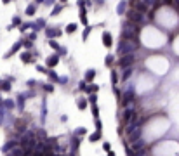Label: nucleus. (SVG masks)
<instances>
[{
    "mask_svg": "<svg viewBox=\"0 0 179 156\" xmlns=\"http://www.w3.org/2000/svg\"><path fill=\"white\" fill-rule=\"evenodd\" d=\"M139 47V42L136 38H124L118 45V56H124V54H134V50Z\"/></svg>",
    "mask_w": 179,
    "mask_h": 156,
    "instance_id": "1",
    "label": "nucleus"
},
{
    "mask_svg": "<svg viewBox=\"0 0 179 156\" xmlns=\"http://www.w3.org/2000/svg\"><path fill=\"white\" fill-rule=\"evenodd\" d=\"M139 28L136 23H130V21H125L124 26H122V37L124 38H134L136 35H138Z\"/></svg>",
    "mask_w": 179,
    "mask_h": 156,
    "instance_id": "2",
    "label": "nucleus"
},
{
    "mask_svg": "<svg viewBox=\"0 0 179 156\" xmlns=\"http://www.w3.org/2000/svg\"><path fill=\"white\" fill-rule=\"evenodd\" d=\"M127 17H129L130 23H136V25H139V23H144V14L143 12H138V11H129L127 12Z\"/></svg>",
    "mask_w": 179,
    "mask_h": 156,
    "instance_id": "3",
    "label": "nucleus"
},
{
    "mask_svg": "<svg viewBox=\"0 0 179 156\" xmlns=\"http://www.w3.org/2000/svg\"><path fill=\"white\" fill-rule=\"evenodd\" d=\"M134 54H124L120 59H118V64L122 66V68H127V66H130V64H134Z\"/></svg>",
    "mask_w": 179,
    "mask_h": 156,
    "instance_id": "4",
    "label": "nucleus"
},
{
    "mask_svg": "<svg viewBox=\"0 0 179 156\" xmlns=\"http://www.w3.org/2000/svg\"><path fill=\"white\" fill-rule=\"evenodd\" d=\"M130 5H132L134 11H138V12H148V7H146L144 4H143L141 0H130Z\"/></svg>",
    "mask_w": 179,
    "mask_h": 156,
    "instance_id": "5",
    "label": "nucleus"
},
{
    "mask_svg": "<svg viewBox=\"0 0 179 156\" xmlns=\"http://www.w3.org/2000/svg\"><path fill=\"white\" fill-rule=\"evenodd\" d=\"M45 35L49 38H54V37H59L61 35V31L59 30H56V28H45Z\"/></svg>",
    "mask_w": 179,
    "mask_h": 156,
    "instance_id": "6",
    "label": "nucleus"
},
{
    "mask_svg": "<svg viewBox=\"0 0 179 156\" xmlns=\"http://www.w3.org/2000/svg\"><path fill=\"white\" fill-rule=\"evenodd\" d=\"M103 43H104L106 47H111V43H113V42H111V35H110L108 31L103 33Z\"/></svg>",
    "mask_w": 179,
    "mask_h": 156,
    "instance_id": "7",
    "label": "nucleus"
},
{
    "mask_svg": "<svg viewBox=\"0 0 179 156\" xmlns=\"http://www.w3.org/2000/svg\"><path fill=\"white\" fill-rule=\"evenodd\" d=\"M21 61H23V62H33V57H31V54H30V52H23V54H21Z\"/></svg>",
    "mask_w": 179,
    "mask_h": 156,
    "instance_id": "8",
    "label": "nucleus"
},
{
    "mask_svg": "<svg viewBox=\"0 0 179 156\" xmlns=\"http://www.w3.org/2000/svg\"><path fill=\"white\" fill-rule=\"evenodd\" d=\"M58 62H59V57H58V56H52V57H49V59H47V66H49V68L56 66Z\"/></svg>",
    "mask_w": 179,
    "mask_h": 156,
    "instance_id": "9",
    "label": "nucleus"
},
{
    "mask_svg": "<svg viewBox=\"0 0 179 156\" xmlns=\"http://www.w3.org/2000/svg\"><path fill=\"white\" fill-rule=\"evenodd\" d=\"M94 76H96V71H94V70H89L87 73H85V82H92Z\"/></svg>",
    "mask_w": 179,
    "mask_h": 156,
    "instance_id": "10",
    "label": "nucleus"
},
{
    "mask_svg": "<svg viewBox=\"0 0 179 156\" xmlns=\"http://www.w3.org/2000/svg\"><path fill=\"white\" fill-rule=\"evenodd\" d=\"M42 26H45V21H44V19H38L37 23H35V25H31V28H33L35 31H38V30H40Z\"/></svg>",
    "mask_w": 179,
    "mask_h": 156,
    "instance_id": "11",
    "label": "nucleus"
},
{
    "mask_svg": "<svg viewBox=\"0 0 179 156\" xmlns=\"http://www.w3.org/2000/svg\"><path fill=\"white\" fill-rule=\"evenodd\" d=\"M125 9H127V2H120V4H118V7H117V12H118V14H124Z\"/></svg>",
    "mask_w": 179,
    "mask_h": 156,
    "instance_id": "12",
    "label": "nucleus"
},
{
    "mask_svg": "<svg viewBox=\"0 0 179 156\" xmlns=\"http://www.w3.org/2000/svg\"><path fill=\"white\" fill-rule=\"evenodd\" d=\"M99 137H101V130H97L96 134H92V135L89 137V140H91V142H96V140H99Z\"/></svg>",
    "mask_w": 179,
    "mask_h": 156,
    "instance_id": "13",
    "label": "nucleus"
},
{
    "mask_svg": "<svg viewBox=\"0 0 179 156\" xmlns=\"http://www.w3.org/2000/svg\"><path fill=\"white\" fill-rule=\"evenodd\" d=\"M130 73H132V68H130V66H127V68H125V71H124V75H122V78H124V80H127V78L130 76Z\"/></svg>",
    "mask_w": 179,
    "mask_h": 156,
    "instance_id": "14",
    "label": "nucleus"
},
{
    "mask_svg": "<svg viewBox=\"0 0 179 156\" xmlns=\"http://www.w3.org/2000/svg\"><path fill=\"white\" fill-rule=\"evenodd\" d=\"M141 2L146 5V7H153V5H157V2H158V0H141Z\"/></svg>",
    "mask_w": 179,
    "mask_h": 156,
    "instance_id": "15",
    "label": "nucleus"
},
{
    "mask_svg": "<svg viewBox=\"0 0 179 156\" xmlns=\"http://www.w3.org/2000/svg\"><path fill=\"white\" fill-rule=\"evenodd\" d=\"M78 28V26L75 25V23H71V25H68L66 26V33H75V30Z\"/></svg>",
    "mask_w": 179,
    "mask_h": 156,
    "instance_id": "16",
    "label": "nucleus"
},
{
    "mask_svg": "<svg viewBox=\"0 0 179 156\" xmlns=\"http://www.w3.org/2000/svg\"><path fill=\"white\" fill-rule=\"evenodd\" d=\"M26 14H28V16H33V14H35V5H28V9H26Z\"/></svg>",
    "mask_w": 179,
    "mask_h": 156,
    "instance_id": "17",
    "label": "nucleus"
},
{
    "mask_svg": "<svg viewBox=\"0 0 179 156\" xmlns=\"http://www.w3.org/2000/svg\"><path fill=\"white\" fill-rule=\"evenodd\" d=\"M80 14H82V16H80L82 23H83V25H87V16H85V9H83V7H82V12H80Z\"/></svg>",
    "mask_w": 179,
    "mask_h": 156,
    "instance_id": "18",
    "label": "nucleus"
},
{
    "mask_svg": "<svg viewBox=\"0 0 179 156\" xmlns=\"http://www.w3.org/2000/svg\"><path fill=\"white\" fill-rule=\"evenodd\" d=\"M61 9H63V5H56V7L52 9V16H58V14L61 12Z\"/></svg>",
    "mask_w": 179,
    "mask_h": 156,
    "instance_id": "19",
    "label": "nucleus"
},
{
    "mask_svg": "<svg viewBox=\"0 0 179 156\" xmlns=\"http://www.w3.org/2000/svg\"><path fill=\"white\" fill-rule=\"evenodd\" d=\"M0 89H2V90H9L11 85H9V82H0Z\"/></svg>",
    "mask_w": 179,
    "mask_h": 156,
    "instance_id": "20",
    "label": "nucleus"
},
{
    "mask_svg": "<svg viewBox=\"0 0 179 156\" xmlns=\"http://www.w3.org/2000/svg\"><path fill=\"white\" fill-rule=\"evenodd\" d=\"M49 45L52 47V49H56V50L61 49V47H59V43H58V42H54V40H50V42H49Z\"/></svg>",
    "mask_w": 179,
    "mask_h": 156,
    "instance_id": "21",
    "label": "nucleus"
},
{
    "mask_svg": "<svg viewBox=\"0 0 179 156\" xmlns=\"http://www.w3.org/2000/svg\"><path fill=\"white\" fill-rule=\"evenodd\" d=\"M111 78H113V83H115V85H117V82H118V78H117V71H115V70L111 71Z\"/></svg>",
    "mask_w": 179,
    "mask_h": 156,
    "instance_id": "22",
    "label": "nucleus"
},
{
    "mask_svg": "<svg viewBox=\"0 0 179 156\" xmlns=\"http://www.w3.org/2000/svg\"><path fill=\"white\" fill-rule=\"evenodd\" d=\"M30 26H31L30 23H25V25H21V28H19V30H21V31H26V30H28Z\"/></svg>",
    "mask_w": 179,
    "mask_h": 156,
    "instance_id": "23",
    "label": "nucleus"
},
{
    "mask_svg": "<svg viewBox=\"0 0 179 156\" xmlns=\"http://www.w3.org/2000/svg\"><path fill=\"white\" fill-rule=\"evenodd\" d=\"M85 106H87V103H85L83 99H78V108H82V109H83Z\"/></svg>",
    "mask_w": 179,
    "mask_h": 156,
    "instance_id": "24",
    "label": "nucleus"
},
{
    "mask_svg": "<svg viewBox=\"0 0 179 156\" xmlns=\"http://www.w3.org/2000/svg\"><path fill=\"white\" fill-rule=\"evenodd\" d=\"M23 43H25V47H28V49H30L31 45H33V42H31V40H25Z\"/></svg>",
    "mask_w": 179,
    "mask_h": 156,
    "instance_id": "25",
    "label": "nucleus"
},
{
    "mask_svg": "<svg viewBox=\"0 0 179 156\" xmlns=\"http://www.w3.org/2000/svg\"><path fill=\"white\" fill-rule=\"evenodd\" d=\"M89 33H91V28H85V31H83V40L89 37Z\"/></svg>",
    "mask_w": 179,
    "mask_h": 156,
    "instance_id": "26",
    "label": "nucleus"
},
{
    "mask_svg": "<svg viewBox=\"0 0 179 156\" xmlns=\"http://www.w3.org/2000/svg\"><path fill=\"white\" fill-rule=\"evenodd\" d=\"M37 70L40 71V73H47V70H45V68H44V66H37Z\"/></svg>",
    "mask_w": 179,
    "mask_h": 156,
    "instance_id": "27",
    "label": "nucleus"
},
{
    "mask_svg": "<svg viewBox=\"0 0 179 156\" xmlns=\"http://www.w3.org/2000/svg\"><path fill=\"white\" fill-rule=\"evenodd\" d=\"M97 111H99V109H97V106L92 108V113H94V116H97Z\"/></svg>",
    "mask_w": 179,
    "mask_h": 156,
    "instance_id": "28",
    "label": "nucleus"
},
{
    "mask_svg": "<svg viewBox=\"0 0 179 156\" xmlns=\"http://www.w3.org/2000/svg\"><path fill=\"white\" fill-rule=\"evenodd\" d=\"M12 23H14V25H19V23H21V19H19V17H14V21H12Z\"/></svg>",
    "mask_w": 179,
    "mask_h": 156,
    "instance_id": "29",
    "label": "nucleus"
},
{
    "mask_svg": "<svg viewBox=\"0 0 179 156\" xmlns=\"http://www.w3.org/2000/svg\"><path fill=\"white\" fill-rule=\"evenodd\" d=\"M54 2H56V0H45V4H47V5H50V4H54Z\"/></svg>",
    "mask_w": 179,
    "mask_h": 156,
    "instance_id": "30",
    "label": "nucleus"
},
{
    "mask_svg": "<svg viewBox=\"0 0 179 156\" xmlns=\"http://www.w3.org/2000/svg\"><path fill=\"white\" fill-rule=\"evenodd\" d=\"M96 4H97V5H101V4H103V0H96Z\"/></svg>",
    "mask_w": 179,
    "mask_h": 156,
    "instance_id": "31",
    "label": "nucleus"
},
{
    "mask_svg": "<svg viewBox=\"0 0 179 156\" xmlns=\"http://www.w3.org/2000/svg\"><path fill=\"white\" fill-rule=\"evenodd\" d=\"M35 2H37V4H42V2H44V0H35Z\"/></svg>",
    "mask_w": 179,
    "mask_h": 156,
    "instance_id": "32",
    "label": "nucleus"
},
{
    "mask_svg": "<svg viewBox=\"0 0 179 156\" xmlns=\"http://www.w3.org/2000/svg\"><path fill=\"white\" fill-rule=\"evenodd\" d=\"M2 2H4V4H9V2H11V0H2Z\"/></svg>",
    "mask_w": 179,
    "mask_h": 156,
    "instance_id": "33",
    "label": "nucleus"
},
{
    "mask_svg": "<svg viewBox=\"0 0 179 156\" xmlns=\"http://www.w3.org/2000/svg\"><path fill=\"white\" fill-rule=\"evenodd\" d=\"M176 5H177V7H179V0H176Z\"/></svg>",
    "mask_w": 179,
    "mask_h": 156,
    "instance_id": "34",
    "label": "nucleus"
},
{
    "mask_svg": "<svg viewBox=\"0 0 179 156\" xmlns=\"http://www.w3.org/2000/svg\"><path fill=\"white\" fill-rule=\"evenodd\" d=\"M108 156H115V154H113V153H108Z\"/></svg>",
    "mask_w": 179,
    "mask_h": 156,
    "instance_id": "35",
    "label": "nucleus"
},
{
    "mask_svg": "<svg viewBox=\"0 0 179 156\" xmlns=\"http://www.w3.org/2000/svg\"><path fill=\"white\" fill-rule=\"evenodd\" d=\"M61 2H66V0H61Z\"/></svg>",
    "mask_w": 179,
    "mask_h": 156,
    "instance_id": "36",
    "label": "nucleus"
}]
</instances>
